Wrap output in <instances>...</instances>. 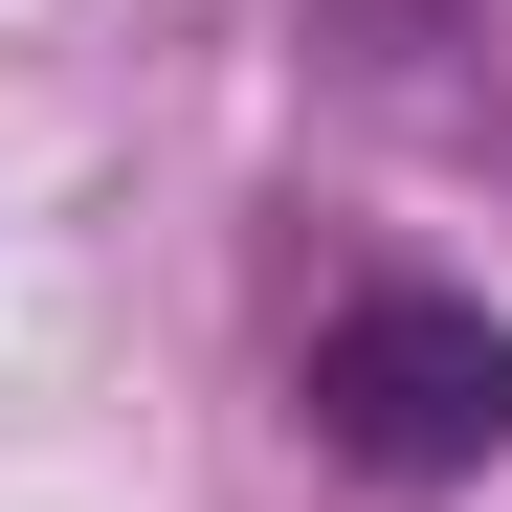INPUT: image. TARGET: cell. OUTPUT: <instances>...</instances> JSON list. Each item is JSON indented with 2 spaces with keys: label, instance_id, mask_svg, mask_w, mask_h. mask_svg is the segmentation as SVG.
<instances>
[{
  "label": "cell",
  "instance_id": "6da1fadb",
  "mask_svg": "<svg viewBox=\"0 0 512 512\" xmlns=\"http://www.w3.org/2000/svg\"><path fill=\"white\" fill-rule=\"evenodd\" d=\"M312 423L357 468H401V490H446V468H490L512 446V334L468 312V290H357L312 334Z\"/></svg>",
  "mask_w": 512,
  "mask_h": 512
}]
</instances>
